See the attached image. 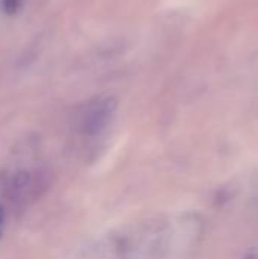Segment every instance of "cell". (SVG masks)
I'll use <instances>...</instances> for the list:
<instances>
[{
    "instance_id": "1",
    "label": "cell",
    "mask_w": 258,
    "mask_h": 259,
    "mask_svg": "<svg viewBox=\"0 0 258 259\" xmlns=\"http://www.w3.org/2000/svg\"><path fill=\"white\" fill-rule=\"evenodd\" d=\"M116 109V100L113 97H97L85 105L81 111V127L85 132H96L102 129L111 114Z\"/></svg>"
},
{
    "instance_id": "2",
    "label": "cell",
    "mask_w": 258,
    "mask_h": 259,
    "mask_svg": "<svg viewBox=\"0 0 258 259\" xmlns=\"http://www.w3.org/2000/svg\"><path fill=\"white\" fill-rule=\"evenodd\" d=\"M23 0H3V9L8 15H14L20 11Z\"/></svg>"
},
{
    "instance_id": "3",
    "label": "cell",
    "mask_w": 258,
    "mask_h": 259,
    "mask_svg": "<svg viewBox=\"0 0 258 259\" xmlns=\"http://www.w3.org/2000/svg\"><path fill=\"white\" fill-rule=\"evenodd\" d=\"M243 259H258V250L257 249H252L246 253V256Z\"/></svg>"
}]
</instances>
